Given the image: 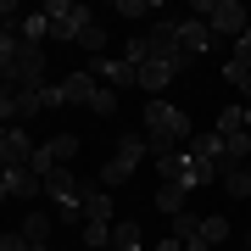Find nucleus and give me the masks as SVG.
<instances>
[{
  "label": "nucleus",
  "mask_w": 251,
  "mask_h": 251,
  "mask_svg": "<svg viewBox=\"0 0 251 251\" xmlns=\"http://www.w3.org/2000/svg\"><path fill=\"white\" fill-rule=\"evenodd\" d=\"M184 196H190L184 184H156V196H151V201H156V212L179 218V212H184Z\"/></svg>",
  "instance_id": "19"
},
{
  "label": "nucleus",
  "mask_w": 251,
  "mask_h": 251,
  "mask_svg": "<svg viewBox=\"0 0 251 251\" xmlns=\"http://www.w3.org/2000/svg\"><path fill=\"white\" fill-rule=\"evenodd\" d=\"M156 251H184V240H173V234H168V240H162Z\"/></svg>",
  "instance_id": "34"
},
{
  "label": "nucleus",
  "mask_w": 251,
  "mask_h": 251,
  "mask_svg": "<svg viewBox=\"0 0 251 251\" xmlns=\"http://www.w3.org/2000/svg\"><path fill=\"white\" fill-rule=\"evenodd\" d=\"M95 90H100V84H95V73H90V67H73L67 78H62V106H90Z\"/></svg>",
  "instance_id": "11"
},
{
  "label": "nucleus",
  "mask_w": 251,
  "mask_h": 251,
  "mask_svg": "<svg viewBox=\"0 0 251 251\" xmlns=\"http://www.w3.org/2000/svg\"><path fill=\"white\" fill-rule=\"evenodd\" d=\"M218 184H224L229 196L251 201V162H234V168H218Z\"/></svg>",
  "instance_id": "17"
},
{
  "label": "nucleus",
  "mask_w": 251,
  "mask_h": 251,
  "mask_svg": "<svg viewBox=\"0 0 251 251\" xmlns=\"http://www.w3.org/2000/svg\"><path fill=\"white\" fill-rule=\"evenodd\" d=\"M34 162V140H28V128L6 123L0 128V168H28Z\"/></svg>",
  "instance_id": "9"
},
{
  "label": "nucleus",
  "mask_w": 251,
  "mask_h": 251,
  "mask_svg": "<svg viewBox=\"0 0 251 251\" xmlns=\"http://www.w3.org/2000/svg\"><path fill=\"white\" fill-rule=\"evenodd\" d=\"M50 229H56V218L39 212V206H28V218H23V240L34 246V251H50Z\"/></svg>",
  "instance_id": "14"
},
{
  "label": "nucleus",
  "mask_w": 251,
  "mask_h": 251,
  "mask_svg": "<svg viewBox=\"0 0 251 251\" xmlns=\"http://www.w3.org/2000/svg\"><path fill=\"white\" fill-rule=\"evenodd\" d=\"M156 168H162V184H184V190H201V184H218V168L201 156H190L184 145H168V151H151Z\"/></svg>",
  "instance_id": "2"
},
{
  "label": "nucleus",
  "mask_w": 251,
  "mask_h": 251,
  "mask_svg": "<svg viewBox=\"0 0 251 251\" xmlns=\"http://www.w3.org/2000/svg\"><path fill=\"white\" fill-rule=\"evenodd\" d=\"M78 240L90 246V251H106V246H112V224H84V229H78Z\"/></svg>",
  "instance_id": "25"
},
{
  "label": "nucleus",
  "mask_w": 251,
  "mask_h": 251,
  "mask_svg": "<svg viewBox=\"0 0 251 251\" xmlns=\"http://www.w3.org/2000/svg\"><path fill=\"white\" fill-rule=\"evenodd\" d=\"M39 84H50V78H45V45H17V50H11V67H6V84H0V90L34 95Z\"/></svg>",
  "instance_id": "3"
},
{
  "label": "nucleus",
  "mask_w": 251,
  "mask_h": 251,
  "mask_svg": "<svg viewBox=\"0 0 251 251\" xmlns=\"http://www.w3.org/2000/svg\"><path fill=\"white\" fill-rule=\"evenodd\" d=\"M184 67H190V62H184V56H145V62H140V90H145V95H151V100H156V95H162V90H168V84H173V78H179V73H184Z\"/></svg>",
  "instance_id": "8"
},
{
  "label": "nucleus",
  "mask_w": 251,
  "mask_h": 251,
  "mask_svg": "<svg viewBox=\"0 0 251 251\" xmlns=\"http://www.w3.org/2000/svg\"><path fill=\"white\" fill-rule=\"evenodd\" d=\"M84 224H112V196H106V184H84Z\"/></svg>",
  "instance_id": "16"
},
{
  "label": "nucleus",
  "mask_w": 251,
  "mask_h": 251,
  "mask_svg": "<svg viewBox=\"0 0 251 251\" xmlns=\"http://www.w3.org/2000/svg\"><path fill=\"white\" fill-rule=\"evenodd\" d=\"M234 62H240V67H251V28L234 39Z\"/></svg>",
  "instance_id": "32"
},
{
  "label": "nucleus",
  "mask_w": 251,
  "mask_h": 251,
  "mask_svg": "<svg viewBox=\"0 0 251 251\" xmlns=\"http://www.w3.org/2000/svg\"><path fill=\"white\" fill-rule=\"evenodd\" d=\"M11 117H17V95H11V90H0V128H6Z\"/></svg>",
  "instance_id": "30"
},
{
  "label": "nucleus",
  "mask_w": 251,
  "mask_h": 251,
  "mask_svg": "<svg viewBox=\"0 0 251 251\" xmlns=\"http://www.w3.org/2000/svg\"><path fill=\"white\" fill-rule=\"evenodd\" d=\"M179 50L190 56V62H196V56L218 50V34H212V28H206L201 17H184V23H179Z\"/></svg>",
  "instance_id": "10"
},
{
  "label": "nucleus",
  "mask_w": 251,
  "mask_h": 251,
  "mask_svg": "<svg viewBox=\"0 0 251 251\" xmlns=\"http://www.w3.org/2000/svg\"><path fill=\"white\" fill-rule=\"evenodd\" d=\"M45 23H50V39H78L84 28L95 23V11L90 6H67V0H45Z\"/></svg>",
  "instance_id": "7"
},
{
  "label": "nucleus",
  "mask_w": 251,
  "mask_h": 251,
  "mask_svg": "<svg viewBox=\"0 0 251 251\" xmlns=\"http://www.w3.org/2000/svg\"><path fill=\"white\" fill-rule=\"evenodd\" d=\"M246 128H251V106H246Z\"/></svg>",
  "instance_id": "36"
},
{
  "label": "nucleus",
  "mask_w": 251,
  "mask_h": 251,
  "mask_svg": "<svg viewBox=\"0 0 251 251\" xmlns=\"http://www.w3.org/2000/svg\"><path fill=\"white\" fill-rule=\"evenodd\" d=\"M112 246H117V251H140V224H134V218H117Z\"/></svg>",
  "instance_id": "22"
},
{
  "label": "nucleus",
  "mask_w": 251,
  "mask_h": 251,
  "mask_svg": "<svg viewBox=\"0 0 251 251\" xmlns=\"http://www.w3.org/2000/svg\"><path fill=\"white\" fill-rule=\"evenodd\" d=\"M0 234H6V229H0Z\"/></svg>",
  "instance_id": "39"
},
{
  "label": "nucleus",
  "mask_w": 251,
  "mask_h": 251,
  "mask_svg": "<svg viewBox=\"0 0 251 251\" xmlns=\"http://www.w3.org/2000/svg\"><path fill=\"white\" fill-rule=\"evenodd\" d=\"M50 106H62V84H45L39 90V112H50Z\"/></svg>",
  "instance_id": "31"
},
{
  "label": "nucleus",
  "mask_w": 251,
  "mask_h": 251,
  "mask_svg": "<svg viewBox=\"0 0 251 251\" xmlns=\"http://www.w3.org/2000/svg\"><path fill=\"white\" fill-rule=\"evenodd\" d=\"M240 128H246V106H224V112H218V123H212V134L229 140V134H240Z\"/></svg>",
  "instance_id": "20"
},
{
  "label": "nucleus",
  "mask_w": 251,
  "mask_h": 251,
  "mask_svg": "<svg viewBox=\"0 0 251 251\" xmlns=\"http://www.w3.org/2000/svg\"><path fill=\"white\" fill-rule=\"evenodd\" d=\"M90 73H95V84H106V90H128V84H140V67L134 62H90Z\"/></svg>",
  "instance_id": "12"
},
{
  "label": "nucleus",
  "mask_w": 251,
  "mask_h": 251,
  "mask_svg": "<svg viewBox=\"0 0 251 251\" xmlns=\"http://www.w3.org/2000/svg\"><path fill=\"white\" fill-rule=\"evenodd\" d=\"M145 50H151V56H184L179 50V23H156L151 34H145ZM184 62H190V56H184Z\"/></svg>",
  "instance_id": "15"
},
{
  "label": "nucleus",
  "mask_w": 251,
  "mask_h": 251,
  "mask_svg": "<svg viewBox=\"0 0 251 251\" xmlns=\"http://www.w3.org/2000/svg\"><path fill=\"white\" fill-rule=\"evenodd\" d=\"M224 78H229L234 90H240V95L251 100V67H240V62H224Z\"/></svg>",
  "instance_id": "27"
},
{
  "label": "nucleus",
  "mask_w": 251,
  "mask_h": 251,
  "mask_svg": "<svg viewBox=\"0 0 251 251\" xmlns=\"http://www.w3.org/2000/svg\"><path fill=\"white\" fill-rule=\"evenodd\" d=\"M246 23H251V6H246Z\"/></svg>",
  "instance_id": "37"
},
{
  "label": "nucleus",
  "mask_w": 251,
  "mask_h": 251,
  "mask_svg": "<svg viewBox=\"0 0 251 251\" xmlns=\"http://www.w3.org/2000/svg\"><path fill=\"white\" fill-rule=\"evenodd\" d=\"M90 112H95V117H112V112H117V90H106V84H100L95 100H90Z\"/></svg>",
  "instance_id": "29"
},
{
  "label": "nucleus",
  "mask_w": 251,
  "mask_h": 251,
  "mask_svg": "<svg viewBox=\"0 0 251 251\" xmlns=\"http://www.w3.org/2000/svg\"><path fill=\"white\" fill-rule=\"evenodd\" d=\"M145 156H151V140H145V134H123L117 151L106 156V168H100V184H128Z\"/></svg>",
  "instance_id": "4"
},
{
  "label": "nucleus",
  "mask_w": 251,
  "mask_h": 251,
  "mask_svg": "<svg viewBox=\"0 0 251 251\" xmlns=\"http://www.w3.org/2000/svg\"><path fill=\"white\" fill-rule=\"evenodd\" d=\"M45 39H50L45 11H28V17H23V45H45Z\"/></svg>",
  "instance_id": "21"
},
{
  "label": "nucleus",
  "mask_w": 251,
  "mask_h": 251,
  "mask_svg": "<svg viewBox=\"0 0 251 251\" xmlns=\"http://www.w3.org/2000/svg\"><path fill=\"white\" fill-rule=\"evenodd\" d=\"M0 201H6V179H0Z\"/></svg>",
  "instance_id": "35"
},
{
  "label": "nucleus",
  "mask_w": 251,
  "mask_h": 251,
  "mask_svg": "<svg viewBox=\"0 0 251 251\" xmlns=\"http://www.w3.org/2000/svg\"><path fill=\"white\" fill-rule=\"evenodd\" d=\"M0 251H34V246H28L23 234H0Z\"/></svg>",
  "instance_id": "33"
},
{
  "label": "nucleus",
  "mask_w": 251,
  "mask_h": 251,
  "mask_svg": "<svg viewBox=\"0 0 251 251\" xmlns=\"http://www.w3.org/2000/svg\"><path fill=\"white\" fill-rule=\"evenodd\" d=\"M45 196H50V206H56V218H84V184L73 179V168H56L50 179H45Z\"/></svg>",
  "instance_id": "6"
},
{
  "label": "nucleus",
  "mask_w": 251,
  "mask_h": 251,
  "mask_svg": "<svg viewBox=\"0 0 251 251\" xmlns=\"http://www.w3.org/2000/svg\"><path fill=\"white\" fill-rule=\"evenodd\" d=\"M145 140H151V151H168V145H190L196 140V123H190L184 106H173V100H151L145 106Z\"/></svg>",
  "instance_id": "1"
},
{
  "label": "nucleus",
  "mask_w": 251,
  "mask_h": 251,
  "mask_svg": "<svg viewBox=\"0 0 251 251\" xmlns=\"http://www.w3.org/2000/svg\"><path fill=\"white\" fill-rule=\"evenodd\" d=\"M117 17L140 23V17H156V0H117Z\"/></svg>",
  "instance_id": "26"
},
{
  "label": "nucleus",
  "mask_w": 251,
  "mask_h": 251,
  "mask_svg": "<svg viewBox=\"0 0 251 251\" xmlns=\"http://www.w3.org/2000/svg\"><path fill=\"white\" fill-rule=\"evenodd\" d=\"M45 151H50L56 168H67V162L78 156V140H73V134H56V140H45Z\"/></svg>",
  "instance_id": "23"
},
{
  "label": "nucleus",
  "mask_w": 251,
  "mask_h": 251,
  "mask_svg": "<svg viewBox=\"0 0 251 251\" xmlns=\"http://www.w3.org/2000/svg\"><path fill=\"white\" fill-rule=\"evenodd\" d=\"M196 17L206 23V28H212V34L218 39H240L246 34V6H240V0H201V6H196Z\"/></svg>",
  "instance_id": "5"
},
{
  "label": "nucleus",
  "mask_w": 251,
  "mask_h": 251,
  "mask_svg": "<svg viewBox=\"0 0 251 251\" xmlns=\"http://www.w3.org/2000/svg\"><path fill=\"white\" fill-rule=\"evenodd\" d=\"M78 45L90 50V56H100V50H106V28H100V23H90V28L78 34Z\"/></svg>",
  "instance_id": "28"
},
{
  "label": "nucleus",
  "mask_w": 251,
  "mask_h": 251,
  "mask_svg": "<svg viewBox=\"0 0 251 251\" xmlns=\"http://www.w3.org/2000/svg\"><path fill=\"white\" fill-rule=\"evenodd\" d=\"M0 179H6V196H23V201L45 196V179H39L34 168H0Z\"/></svg>",
  "instance_id": "13"
},
{
  "label": "nucleus",
  "mask_w": 251,
  "mask_h": 251,
  "mask_svg": "<svg viewBox=\"0 0 251 251\" xmlns=\"http://www.w3.org/2000/svg\"><path fill=\"white\" fill-rule=\"evenodd\" d=\"M184 151H190V156H201V162H212V168H224V140H218V134H196Z\"/></svg>",
  "instance_id": "18"
},
{
  "label": "nucleus",
  "mask_w": 251,
  "mask_h": 251,
  "mask_svg": "<svg viewBox=\"0 0 251 251\" xmlns=\"http://www.w3.org/2000/svg\"><path fill=\"white\" fill-rule=\"evenodd\" d=\"M196 234H201V212H190V206H184V212L173 218V240H184V246H190Z\"/></svg>",
  "instance_id": "24"
},
{
  "label": "nucleus",
  "mask_w": 251,
  "mask_h": 251,
  "mask_svg": "<svg viewBox=\"0 0 251 251\" xmlns=\"http://www.w3.org/2000/svg\"><path fill=\"white\" fill-rule=\"evenodd\" d=\"M246 251H251V234H246Z\"/></svg>",
  "instance_id": "38"
}]
</instances>
